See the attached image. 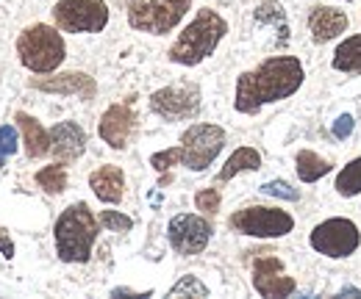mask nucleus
Wrapping results in <instances>:
<instances>
[{
  "instance_id": "1",
  "label": "nucleus",
  "mask_w": 361,
  "mask_h": 299,
  "mask_svg": "<svg viewBox=\"0 0 361 299\" xmlns=\"http://www.w3.org/2000/svg\"><path fill=\"white\" fill-rule=\"evenodd\" d=\"M306 81L303 61L298 56H272L256 70H247L236 81L233 108L239 114H259L264 106L292 97Z\"/></svg>"
},
{
  "instance_id": "2",
  "label": "nucleus",
  "mask_w": 361,
  "mask_h": 299,
  "mask_svg": "<svg viewBox=\"0 0 361 299\" xmlns=\"http://www.w3.org/2000/svg\"><path fill=\"white\" fill-rule=\"evenodd\" d=\"M226 147V130L212 122H195L180 133L178 147L161 150L150 155V167L156 172H167L170 167H186L192 172H203L214 164V158Z\"/></svg>"
},
{
  "instance_id": "3",
  "label": "nucleus",
  "mask_w": 361,
  "mask_h": 299,
  "mask_svg": "<svg viewBox=\"0 0 361 299\" xmlns=\"http://www.w3.org/2000/svg\"><path fill=\"white\" fill-rule=\"evenodd\" d=\"M228 23L226 17L214 8H200L192 23L178 34V39L170 47V61L178 67H197L203 64L209 56H214V50L226 39Z\"/></svg>"
},
{
  "instance_id": "4",
  "label": "nucleus",
  "mask_w": 361,
  "mask_h": 299,
  "mask_svg": "<svg viewBox=\"0 0 361 299\" xmlns=\"http://www.w3.org/2000/svg\"><path fill=\"white\" fill-rule=\"evenodd\" d=\"M100 222L90 211L87 203H73L67 205L56 224H53V241H56V255L64 263H87L97 241Z\"/></svg>"
},
{
  "instance_id": "5",
  "label": "nucleus",
  "mask_w": 361,
  "mask_h": 299,
  "mask_svg": "<svg viewBox=\"0 0 361 299\" xmlns=\"http://www.w3.org/2000/svg\"><path fill=\"white\" fill-rule=\"evenodd\" d=\"M17 56L25 70L37 75H50L64 64L67 44H64V37L59 34V28L37 23V25H28L17 37Z\"/></svg>"
},
{
  "instance_id": "6",
  "label": "nucleus",
  "mask_w": 361,
  "mask_h": 299,
  "mask_svg": "<svg viewBox=\"0 0 361 299\" xmlns=\"http://www.w3.org/2000/svg\"><path fill=\"white\" fill-rule=\"evenodd\" d=\"M128 8V25L142 34L164 37L186 17L192 8V0H134L126 6Z\"/></svg>"
},
{
  "instance_id": "7",
  "label": "nucleus",
  "mask_w": 361,
  "mask_h": 299,
  "mask_svg": "<svg viewBox=\"0 0 361 299\" xmlns=\"http://www.w3.org/2000/svg\"><path fill=\"white\" fill-rule=\"evenodd\" d=\"M228 227L233 233L250 236V238H283L295 230V216L283 208H270V205H247L231 214Z\"/></svg>"
},
{
  "instance_id": "8",
  "label": "nucleus",
  "mask_w": 361,
  "mask_h": 299,
  "mask_svg": "<svg viewBox=\"0 0 361 299\" xmlns=\"http://www.w3.org/2000/svg\"><path fill=\"white\" fill-rule=\"evenodd\" d=\"M309 244L319 255L342 260V257L356 255V250L361 247V230L348 216H331L309 233Z\"/></svg>"
},
{
  "instance_id": "9",
  "label": "nucleus",
  "mask_w": 361,
  "mask_h": 299,
  "mask_svg": "<svg viewBox=\"0 0 361 299\" xmlns=\"http://www.w3.org/2000/svg\"><path fill=\"white\" fill-rule=\"evenodd\" d=\"M53 23L64 34H100L109 25V6L106 0H59Z\"/></svg>"
},
{
  "instance_id": "10",
  "label": "nucleus",
  "mask_w": 361,
  "mask_h": 299,
  "mask_svg": "<svg viewBox=\"0 0 361 299\" xmlns=\"http://www.w3.org/2000/svg\"><path fill=\"white\" fill-rule=\"evenodd\" d=\"M150 111L167 122L192 120L200 111V89L195 84H178L156 89L150 94Z\"/></svg>"
},
{
  "instance_id": "11",
  "label": "nucleus",
  "mask_w": 361,
  "mask_h": 299,
  "mask_svg": "<svg viewBox=\"0 0 361 299\" xmlns=\"http://www.w3.org/2000/svg\"><path fill=\"white\" fill-rule=\"evenodd\" d=\"M212 222L200 214H178L170 219L167 224V238H170V247L178 253V255H200L209 241H212Z\"/></svg>"
},
{
  "instance_id": "12",
  "label": "nucleus",
  "mask_w": 361,
  "mask_h": 299,
  "mask_svg": "<svg viewBox=\"0 0 361 299\" xmlns=\"http://www.w3.org/2000/svg\"><path fill=\"white\" fill-rule=\"evenodd\" d=\"M253 288L267 299L292 297L298 291L295 277L283 272V260L275 255H262L253 260Z\"/></svg>"
},
{
  "instance_id": "13",
  "label": "nucleus",
  "mask_w": 361,
  "mask_h": 299,
  "mask_svg": "<svg viewBox=\"0 0 361 299\" xmlns=\"http://www.w3.org/2000/svg\"><path fill=\"white\" fill-rule=\"evenodd\" d=\"M134 130H136V114L131 106L126 103H114L103 111L100 122H97V133L100 139L111 147V150H126L134 139Z\"/></svg>"
},
{
  "instance_id": "14",
  "label": "nucleus",
  "mask_w": 361,
  "mask_h": 299,
  "mask_svg": "<svg viewBox=\"0 0 361 299\" xmlns=\"http://www.w3.org/2000/svg\"><path fill=\"white\" fill-rule=\"evenodd\" d=\"M50 153L61 164H75L87 153V133L78 122L64 120L50 128Z\"/></svg>"
},
{
  "instance_id": "15",
  "label": "nucleus",
  "mask_w": 361,
  "mask_h": 299,
  "mask_svg": "<svg viewBox=\"0 0 361 299\" xmlns=\"http://www.w3.org/2000/svg\"><path fill=\"white\" fill-rule=\"evenodd\" d=\"M31 86L47 94H67V97H81V100H92L97 94V84L87 72H59V75L50 72V78H34Z\"/></svg>"
},
{
  "instance_id": "16",
  "label": "nucleus",
  "mask_w": 361,
  "mask_h": 299,
  "mask_svg": "<svg viewBox=\"0 0 361 299\" xmlns=\"http://www.w3.org/2000/svg\"><path fill=\"white\" fill-rule=\"evenodd\" d=\"M348 25H350L348 11H342L336 6H314L309 14V31L317 44L334 42L336 37H342L348 31Z\"/></svg>"
},
{
  "instance_id": "17",
  "label": "nucleus",
  "mask_w": 361,
  "mask_h": 299,
  "mask_svg": "<svg viewBox=\"0 0 361 299\" xmlns=\"http://www.w3.org/2000/svg\"><path fill=\"white\" fill-rule=\"evenodd\" d=\"M90 189L100 203L117 205L126 194V172L117 164H103L90 174Z\"/></svg>"
},
{
  "instance_id": "18",
  "label": "nucleus",
  "mask_w": 361,
  "mask_h": 299,
  "mask_svg": "<svg viewBox=\"0 0 361 299\" xmlns=\"http://www.w3.org/2000/svg\"><path fill=\"white\" fill-rule=\"evenodd\" d=\"M14 120H17V128H20V133H23L25 155H28L31 161L45 158L47 153H50V130L42 128V122H39L37 117L25 114V111H17Z\"/></svg>"
},
{
  "instance_id": "19",
  "label": "nucleus",
  "mask_w": 361,
  "mask_h": 299,
  "mask_svg": "<svg viewBox=\"0 0 361 299\" xmlns=\"http://www.w3.org/2000/svg\"><path fill=\"white\" fill-rule=\"evenodd\" d=\"M259 170H262V153L256 147H239V150L231 153V158L226 161V167L220 170L217 180L228 183V180H233L242 172H259Z\"/></svg>"
},
{
  "instance_id": "20",
  "label": "nucleus",
  "mask_w": 361,
  "mask_h": 299,
  "mask_svg": "<svg viewBox=\"0 0 361 299\" xmlns=\"http://www.w3.org/2000/svg\"><path fill=\"white\" fill-rule=\"evenodd\" d=\"M295 170H298V177L303 183H317V180H322L328 172L334 170V164L325 161L322 155H317L314 150H300L295 155Z\"/></svg>"
},
{
  "instance_id": "21",
  "label": "nucleus",
  "mask_w": 361,
  "mask_h": 299,
  "mask_svg": "<svg viewBox=\"0 0 361 299\" xmlns=\"http://www.w3.org/2000/svg\"><path fill=\"white\" fill-rule=\"evenodd\" d=\"M331 64L336 72H361V34H353L345 42H339Z\"/></svg>"
},
{
  "instance_id": "22",
  "label": "nucleus",
  "mask_w": 361,
  "mask_h": 299,
  "mask_svg": "<svg viewBox=\"0 0 361 299\" xmlns=\"http://www.w3.org/2000/svg\"><path fill=\"white\" fill-rule=\"evenodd\" d=\"M334 189H336V194L345 197V200L359 197L361 194V155L359 158H353L348 167L339 170L336 180H334Z\"/></svg>"
},
{
  "instance_id": "23",
  "label": "nucleus",
  "mask_w": 361,
  "mask_h": 299,
  "mask_svg": "<svg viewBox=\"0 0 361 299\" xmlns=\"http://www.w3.org/2000/svg\"><path fill=\"white\" fill-rule=\"evenodd\" d=\"M37 186L47 194H61L67 189V164L56 161L50 167H42L37 172Z\"/></svg>"
},
{
  "instance_id": "24",
  "label": "nucleus",
  "mask_w": 361,
  "mask_h": 299,
  "mask_svg": "<svg viewBox=\"0 0 361 299\" xmlns=\"http://www.w3.org/2000/svg\"><path fill=\"white\" fill-rule=\"evenodd\" d=\"M256 23H259V25H278V28H281V34H283V42L289 39L286 11H283V6H281V3H275V0L262 3V6L256 8Z\"/></svg>"
},
{
  "instance_id": "25",
  "label": "nucleus",
  "mask_w": 361,
  "mask_h": 299,
  "mask_svg": "<svg viewBox=\"0 0 361 299\" xmlns=\"http://www.w3.org/2000/svg\"><path fill=\"white\" fill-rule=\"evenodd\" d=\"M209 297V288L200 283V277L195 274H183L178 283L170 288V297Z\"/></svg>"
},
{
  "instance_id": "26",
  "label": "nucleus",
  "mask_w": 361,
  "mask_h": 299,
  "mask_svg": "<svg viewBox=\"0 0 361 299\" xmlns=\"http://www.w3.org/2000/svg\"><path fill=\"white\" fill-rule=\"evenodd\" d=\"M97 222H100V227L109 230V233H128V230L134 227V219L120 214V211H100Z\"/></svg>"
},
{
  "instance_id": "27",
  "label": "nucleus",
  "mask_w": 361,
  "mask_h": 299,
  "mask_svg": "<svg viewBox=\"0 0 361 299\" xmlns=\"http://www.w3.org/2000/svg\"><path fill=\"white\" fill-rule=\"evenodd\" d=\"M220 203H223V197H220L217 189H200V191L195 194V205H197V211H203L206 216L217 214V211H220Z\"/></svg>"
},
{
  "instance_id": "28",
  "label": "nucleus",
  "mask_w": 361,
  "mask_h": 299,
  "mask_svg": "<svg viewBox=\"0 0 361 299\" xmlns=\"http://www.w3.org/2000/svg\"><path fill=\"white\" fill-rule=\"evenodd\" d=\"M262 194H270V197H281V200H300V191L298 189H292L286 180H270V183H264L262 189H259Z\"/></svg>"
},
{
  "instance_id": "29",
  "label": "nucleus",
  "mask_w": 361,
  "mask_h": 299,
  "mask_svg": "<svg viewBox=\"0 0 361 299\" xmlns=\"http://www.w3.org/2000/svg\"><path fill=\"white\" fill-rule=\"evenodd\" d=\"M14 153H17V128L14 125H0V167Z\"/></svg>"
},
{
  "instance_id": "30",
  "label": "nucleus",
  "mask_w": 361,
  "mask_h": 299,
  "mask_svg": "<svg viewBox=\"0 0 361 299\" xmlns=\"http://www.w3.org/2000/svg\"><path fill=\"white\" fill-rule=\"evenodd\" d=\"M353 128H356V120H353L350 114H342V117L334 122V136H336V139H348V136L353 133Z\"/></svg>"
},
{
  "instance_id": "31",
  "label": "nucleus",
  "mask_w": 361,
  "mask_h": 299,
  "mask_svg": "<svg viewBox=\"0 0 361 299\" xmlns=\"http://www.w3.org/2000/svg\"><path fill=\"white\" fill-rule=\"evenodd\" d=\"M0 255L8 257V260L14 257V244H11V238H8V233L3 227H0Z\"/></svg>"
},
{
  "instance_id": "32",
  "label": "nucleus",
  "mask_w": 361,
  "mask_h": 299,
  "mask_svg": "<svg viewBox=\"0 0 361 299\" xmlns=\"http://www.w3.org/2000/svg\"><path fill=\"white\" fill-rule=\"evenodd\" d=\"M339 294H359V297H361V291H359V288H342Z\"/></svg>"
},
{
  "instance_id": "33",
  "label": "nucleus",
  "mask_w": 361,
  "mask_h": 299,
  "mask_svg": "<svg viewBox=\"0 0 361 299\" xmlns=\"http://www.w3.org/2000/svg\"><path fill=\"white\" fill-rule=\"evenodd\" d=\"M123 3H126V6H128V3H134V0H123Z\"/></svg>"
},
{
  "instance_id": "34",
  "label": "nucleus",
  "mask_w": 361,
  "mask_h": 299,
  "mask_svg": "<svg viewBox=\"0 0 361 299\" xmlns=\"http://www.w3.org/2000/svg\"><path fill=\"white\" fill-rule=\"evenodd\" d=\"M339 3H350V0H339Z\"/></svg>"
}]
</instances>
